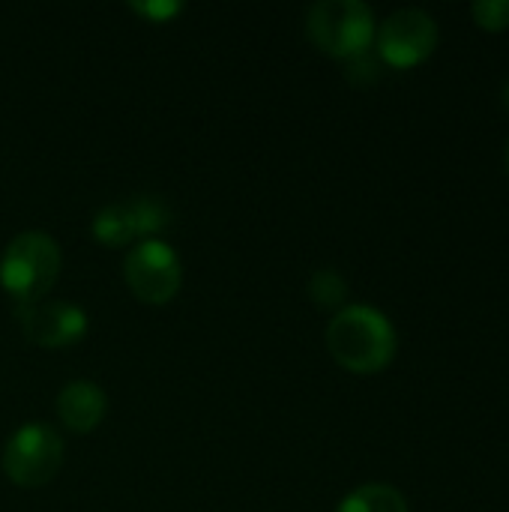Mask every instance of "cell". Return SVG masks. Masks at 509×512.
Here are the masks:
<instances>
[{
  "mask_svg": "<svg viewBox=\"0 0 509 512\" xmlns=\"http://www.w3.org/2000/svg\"><path fill=\"white\" fill-rule=\"evenodd\" d=\"M396 327L393 321L366 303L342 306L327 324V348L333 360L357 375H375L387 369L396 357Z\"/></svg>",
  "mask_w": 509,
  "mask_h": 512,
  "instance_id": "obj_1",
  "label": "cell"
},
{
  "mask_svg": "<svg viewBox=\"0 0 509 512\" xmlns=\"http://www.w3.org/2000/svg\"><path fill=\"white\" fill-rule=\"evenodd\" d=\"M90 231H93V237H96L102 246H111V249H123V246H129L132 240H138L135 222H132V213H129V204H126V201L99 207V210L93 213Z\"/></svg>",
  "mask_w": 509,
  "mask_h": 512,
  "instance_id": "obj_9",
  "label": "cell"
},
{
  "mask_svg": "<svg viewBox=\"0 0 509 512\" xmlns=\"http://www.w3.org/2000/svg\"><path fill=\"white\" fill-rule=\"evenodd\" d=\"M60 264L63 252L51 234L21 231L6 243L0 255V285L18 306L39 303L54 288Z\"/></svg>",
  "mask_w": 509,
  "mask_h": 512,
  "instance_id": "obj_2",
  "label": "cell"
},
{
  "mask_svg": "<svg viewBox=\"0 0 509 512\" xmlns=\"http://www.w3.org/2000/svg\"><path fill=\"white\" fill-rule=\"evenodd\" d=\"M306 33L330 57L348 60L369 51L375 39V12L363 0H318L306 12Z\"/></svg>",
  "mask_w": 509,
  "mask_h": 512,
  "instance_id": "obj_3",
  "label": "cell"
},
{
  "mask_svg": "<svg viewBox=\"0 0 509 512\" xmlns=\"http://www.w3.org/2000/svg\"><path fill=\"white\" fill-rule=\"evenodd\" d=\"M123 279L141 303L162 306L177 297L183 264L165 240H138L123 261Z\"/></svg>",
  "mask_w": 509,
  "mask_h": 512,
  "instance_id": "obj_5",
  "label": "cell"
},
{
  "mask_svg": "<svg viewBox=\"0 0 509 512\" xmlns=\"http://www.w3.org/2000/svg\"><path fill=\"white\" fill-rule=\"evenodd\" d=\"M507 168H509V138H507Z\"/></svg>",
  "mask_w": 509,
  "mask_h": 512,
  "instance_id": "obj_17",
  "label": "cell"
},
{
  "mask_svg": "<svg viewBox=\"0 0 509 512\" xmlns=\"http://www.w3.org/2000/svg\"><path fill=\"white\" fill-rule=\"evenodd\" d=\"M471 15L483 30L498 33V30L509 27V0H480L471 6Z\"/></svg>",
  "mask_w": 509,
  "mask_h": 512,
  "instance_id": "obj_13",
  "label": "cell"
},
{
  "mask_svg": "<svg viewBox=\"0 0 509 512\" xmlns=\"http://www.w3.org/2000/svg\"><path fill=\"white\" fill-rule=\"evenodd\" d=\"M342 63H345V78L354 81V84H372L378 78V60L369 51L354 54V57H348Z\"/></svg>",
  "mask_w": 509,
  "mask_h": 512,
  "instance_id": "obj_14",
  "label": "cell"
},
{
  "mask_svg": "<svg viewBox=\"0 0 509 512\" xmlns=\"http://www.w3.org/2000/svg\"><path fill=\"white\" fill-rule=\"evenodd\" d=\"M105 414H108V396L99 384H93L87 378L69 381L57 393V417L75 435L93 432L105 420Z\"/></svg>",
  "mask_w": 509,
  "mask_h": 512,
  "instance_id": "obj_8",
  "label": "cell"
},
{
  "mask_svg": "<svg viewBox=\"0 0 509 512\" xmlns=\"http://www.w3.org/2000/svg\"><path fill=\"white\" fill-rule=\"evenodd\" d=\"M126 204H129L138 240H159V234L171 225V210L165 207V201H159L153 195L129 198Z\"/></svg>",
  "mask_w": 509,
  "mask_h": 512,
  "instance_id": "obj_11",
  "label": "cell"
},
{
  "mask_svg": "<svg viewBox=\"0 0 509 512\" xmlns=\"http://www.w3.org/2000/svg\"><path fill=\"white\" fill-rule=\"evenodd\" d=\"M0 465L15 486L39 489L51 483L63 465V438L48 423H24L9 435Z\"/></svg>",
  "mask_w": 509,
  "mask_h": 512,
  "instance_id": "obj_4",
  "label": "cell"
},
{
  "mask_svg": "<svg viewBox=\"0 0 509 512\" xmlns=\"http://www.w3.org/2000/svg\"><path fill=\"white\" fill-rule=\"evenodd\" d=\"M336 512H411L405 495L387 483H366L342 498Z\"/></svg>",
  "mask_w": 509,
  "mask_h": 512,
  "instance_id": "obj_10",
  "label": "cell"
},
{
  "mask_svg": "<svg viewBox=\"0 0 509 512\" xmlns=\"http://www.w3.org/2000/svg\"><path fill=\"white\" fill-rule=\"evenodd\" d=\"M18 324L27 342L42 348H69L87 336V312L69 300H39L18 306Z\"/></svg>",
  "mask_w": 509,
  "mask_h": 512,
  "instance_id": "obj_7",
  "label": "cell"
},
{
  "mask_svg": "<svg viewBox=\"0 0 509 512\" xmlns=\"http://www.w3.org/2000/svg\"><path fill=\"white\" fill-rule=\"evenodd\" d=\"M309 297L324 309H342L345 297H348V282H345L342 273H336L330 267L315 270L312 279H309Z\"/></svg>",
  "mask_w": 509,
  "mask_h": 512,
  "instance_id": "obj_12",
  "label": "cell"
},
{
  "mask_svg": "<svg viewBox=\"0 0 509 512\" xmlns=\"http://www.w3.org/2000/svg\"><path fill=\"white\" fill-rule=\"evenodd\" d=\"M132 9L138 12V15H144V18H150V21H165V18H174L180 9H183V3L180 0H147V3H132Z\"/></svg>",
  "mask_w": 509,
  "mask_h": 512,
  "instance_id": "obj_15",
  "label": "cell"
},
{
  "mask_svg": "<svg viewBox=\"0 0 509 512\" xmlns=\"http://www.w3.org/2000/svg\"><path fill=\"white\" fill-rule=\"evenodd\" d=\"M501 99H504V108H507V111H509V81H507V84H504V93H501Z\"/></svg>",
  "mask_w": 509,
  "mask_h": 512,
  "instance_id": "obj_16",
  "label": "cell"
},
{
  "mask_svg": "<svg viewBox=\"0 0 509 512\" xmlns=\"http://www.w3.org/2000/svg\"><path fill=\"white\" fill-rule=\"evenodd\" d=\"M378 57L396 69H411L417 63H423L435 45H438V24L435 18L420 9V6H405L390 12L378 30Z\"/></svg>",
  "mask_w": 509,
  "mask_h": 512,
  "instance_id": "obj_6",
  "label": "cell"
}]
</instances>
